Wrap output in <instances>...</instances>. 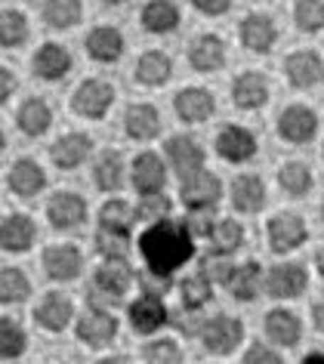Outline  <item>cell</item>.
<instances>
[{
	"label": "cell",
	"mask_w": 324,
	"mask_h": 364,
	"mask_svg": "<svg viewBox=\"0 0 324 364\" xmlns=\"http://www.w3.org/2000/svg\"><path fill=\"white\" fill-rule=\"evenodd\" d=\"M195 235L188 232L185 220H158L148 223L146 232L139 235V253L148 269L170 272L176 275L188 259L195 257Z\"/></svg>",
	"instance_id": "cell-1"
},
{
	"label": "cell",
	"mask_w": 324,
	"mask_h": 364,
	"mask_svg": "<svg viewBox=\"0 0 324 364\" xmlns=\"http://www.w3.org/2000/svg\"><path fill=\"white\" fill-rule=\"evenodd\" d=\"M201 346L210 355H232L244 343V321L238 315H229V312H216L213 318H207L204 327H201Z\"/></svg>",
	"instance_id": "cell-2"
},
{
	"label": "cell",
	"mask_w": 324,
	"mask_h": 364,
	"mask_svg": "<svg viewBox=\"0 0 324 364\" xmlns=\"http://www.w3.org/2000/svg\"><path fill=\"white\" fill-rule=\"evenodd\" d=\"M275 130H278V136H281L284 142L306 145V142H312L315 136H318L321 117H318V112H315L312 105L291 102V105L281 108V114H278V121H275Z\"/></svg>",
	"instance_id": "cell-3"
},
{
	"label": "cell",
	"mask_w": 324,
	"mask_h": 364,
	"mask_svg": "<svg viewBox=\"0 0 324 364\" xmlns=\"http://www.w3.org/2000/svg\"><path fill=\"white\" fill-rule=\"evenodd\" d=\"M266 241H269V250L284 257V253H293L296 247H303L309 241V225H306L300 213L281 210L266 223Z\"/></svg>",
	"instance_id": "cell-4"
},
{
	"label": "cell",
	"mask_w": 324,
	"mask_h": 364,
	"mask_svg": "<svg viewBox=\"0 0 324 364\" xmlns=\"http://www.w3.org/2000/svg\"><path fill=\"white\" fill-rule=\"evenodd\" d=\"M118 331H121L118 318L108 312L102 303H90V309L87 312H80L77 324H75L77 340L84 346H90V349H102V346L114 343L118 340Z\"/></svg>",
	"instance_id": "cell-5"
},
{
	"label": "cell",
	"mask_w": 324,
	"mask_h": 364,
	"mask_svg": "<svg viewBox=\"0 0 324 364\" xmlns=\"http://www.w3.org/2000/svg\"><path fill=\"white\" fill-rule=\"evenodd\" d=\"M112 105H114V87L108 84V80H99V77L80 80L75 87V93H71V112L87 117V121L105 117Z\"/></svg>",
	"instance_id": "cell-6"
},
{
	"label": "cell",
	"mask_w": 324,
	"mask_h": 364,
	"mask_svg": "<svg viewBox=\"0 0 324 364\" xmlns=\"http://www.w3.org/2000/svg\"><path fill=\"white\" fill-rule=\"evenodd\" d=\"M179 201H183L185 210H216V204L222 201V179L207 167L192 173V176L183 179Z\"/></svg>",
	"instance_id": "cell-7"
},
{
	"label": "cell",
	"mask_w": 324,
	"mask_h": 364,
	"mask_svg": "<svg viewBox=\"0 0 324 364\" xmlns=\"http://www.w3.org/2000/svg\"><path fill=\"white\" fill-rule=\"evenodd\" d=\"M164 158L170 164V170H176L179 179H185V176H192V173L204 170L207 151H204L201 139H195L192 133H176L164 142Z\"/></svg>",
	"instance_id": "cell-8"
},
{
	"label": "cell",
	"mask_w": 324,
	"mask_h": 364,
	"mask_svg": "<svg viewBox=\"0 0 324 364\" xmlns=\"http://www.w3.org/2000/svg\"><path fill=\"white\" fill-rule=\"evenodd\" d=\"M309 287V269L296 259L278 262L266 272V294L272 299H296Z\"/></svg>",
	"instance_id": "cell-9"
},
{
	"label": "cell",
	"mask_w": 324,
	"mask_h": 364,
	"mask_svg": "<svg viewBox=\"0 0 324 364\" xmlns=\"http://www.w3.org/2000/svg\"><path fill=\"white\" fill-rule=\"evenodd\" d=\"M213 149L229 164H247L259 151V142H256V133L247 130V127L226 124V127H220V133H216Z\"/></svg>",
	"instance_id": "cell-10"
},
{
	"label": "cell",
	"mask_w": 324,
	"mask_h": 364,
	"mask_svg": "<svg viewBox=\"0 0 324 364\" xmlns=\"http://www.w3.org/2000/svg\"><path fill=\"white\" fill-rule=\"evenodd\" d=\"M167 158H161L155 151H139L130 164V182L139 195H155L167 188Z\"/></svg>",
	"instance_id": "cell-11"
},
{
	"label": "cell",
	"mask_w": 324,
	"mask_h": 364,
	"mask_svg": "<svg viewBox=\"0 0 324 364\" xmlns=\"http://www.w3.org/2000/svg\"><path fill=\"white\" fill-rule=\"evenodd\" d=\"M238 41L247 53L266 56V53H272V47L278 43V25L269 13H247L238 25Z\"/></svg>",
	"instance_id": "cell-12"
},
{
	"label": "cell",
	"mask_w": 324,
	"mask_h": 364,
	"mask_svg": "<svg viewBox=\"0 0 324 364\" xmlns=\"http://www.w3.org/2000/svg\"><path fill=\"white\" fill-rule=\"evenodd\" d=\"M284 77L293 90H315L324 84V59L315 50H293L284 59Z\"/></svg>",
	"instance_id": "cell-13"
},
{
	"label": "cell",
	"mask_w": 324,
	"mask_h": 364,
	"mask_svg": "<svg viewBox=\"0 0 324 364\" xmlns=\"http://www.w3.org/2000/svg\"><path fill=\"white\" fill-rule=\"evenodd\" d=\"M127 318H130V327H133L136 333L151 336V333H158L161 327H167V321H170V309H167V303H164V296L139 294V296L130 303Z\"/></svg>",
	"instance_id": "cell-14"
},
{
	"label": "cell",
	"mask_w": 324,
	"mask_h": 364,
	"mask_svg": "<svg viewBox=\"0 0 324 364\" xmlns=\"http://www.w3.org/2000/svg\"><path fill=\"white\" fill-rule=\"evenodd\" d=\"M173 112L183 124H207L216 114V96L207 87H183L173 96Z\"/></svg>",
	"instance_id": "cell-15"
},
{
	"label": "cell",
	"mask_w": 324,
	"mask_h": 364,
	"mask_svg": "<svg viewBox=\"0 0 324 364\" xmlns=\"http://www.w3.org/2000/svg\"><path fill=\"white\" fill-rule=\"evenodd\" d=\"M226 59H229L226 41L213 31L198 34V38H192V43H188V65H192L198 75H213V71H220L226 65Z\"/></svg>",
	"instance_id": "cell-16"
},
{
	"label": "cell",
	"mask_w": 324,
	"mask_h": 364,
	"mask_svg": "<svg viewBox=\"0 0 324 364\" xmlns=\"http://www.w3.org/2000/svg\"><path fill=\"white\" fill-rule=\"evenodd\" d=\"M269 96H272V87H269V77L263 71H241L232 80V102L241 112H259V108H266Z\"/></svg>",
	"instance_id": "cell-17"
},
{
	"label": "cell",
	"mask_w": 324,
	"mask_h": 364,
	"mask_svg": "<svg viewBox=\"0 0 324 364\" xmlns=\"http://www.w3.org/2000/svg\"><path fill=\"white\" fill-rule=\"evenodd\" d=\"M84 47H87V56L99 62V65H114L127 53V41H124V34L114 25H99V28L87 34Z\"/></svg>",
	"instance_id": "cell-18"
},
{
	"label": "cell",
	"mask_w": 324,
	"mask_h": 364,
	"mask_svg": "<svg viewBox=\"0 0 324 364\" xmlns=\"http://www.w3.org/2000/svg\"><path fill=\"white\" fill-rule=\"evenodd\" d=\"M47 220L56 232H71L87 220V201L77 192H56L47 201Z\"/></svg>",
	"instance_id": "cell-19"
},
{
	"label": "cell",
	"mask_w": 324,
	"mask_h": 364,
	"mask_svg": "<svg viewBox=\"0 0 324 364\" xmlns=\"http://www.w3.org/2000/svg\"><path fill=\"white\" fill-rule=\"evenodd\" d=\"M229 198H232V207H235L238 213H259V210H266V204H269L266 179L256 176V173H241V176L232 179Z\"/></svg>",
	"instance_id": "cell-20"
},
{
	"label": "cell",
	"mask_w": 324,
	"mask_h": 364,
	"mask_svg": "<svg viewBox=\"0 0 324 364\" xmlns=\"http://www.w3.org/2000/svg\"><path fill=\"white\" fill-rule=\"evenodd\" d=\"M84 269V253L77 244H50L43 250V272L53 281H75Z\"/></svg>",
	"instance_id": "cell-21"
},
{
	"label": "cell",
	"mask_w": 324,
	"mask_h": 364,
	"mask_svg": "<svg viewBox=\"0 0 324 364\" xmlns=\"http://www.w3.org/2000/svg\"><path fill=\"white\" fill-rule=\"evenodd\" d=\"M133 284V269L127 259L121 257H112V259H102L93 275V287L99 296H108V299H118L130 290Z\"/></svg>",
	"instance_id": "cell-22"
},
{
	"label": "cell",
	"mask_w": 324,
	"mask_h": 364,
	"mask_svg": "<svg viewBox=\"0 0 324 364\" xmlns=\"http://www.w3.org/2000/svg\"><path fill=\"white\" fill-rule=\"evenodd\" d=\"M6 182H10V192L16 198L31 201V198H38L43 188H47V170H43L34 158H19V161H13Z\"/></svg>",
	"instance_id": "cell-23"
},
{
	"label": "cell",
	"mask_w": 324,
	"mask_h": 364,
	"mask_svg": "<svg viewBox=\"0 0 324 364\" xmlns=\"http://www.w3.org/2000/svg\"><path fill=\"white\" fill-rule=\"evenodd\" d=\"M34 321H38V327L47 333H62L71 321H75V303H71L65 294L40 296V303L34 306Z\"/></svg>",
	"instance_id": "cell-24"
},
{
	"label": "cell",
	"mask_w": 324,
	"mask_h": 364,
	"mask_svg": "<svg viewBox=\"0 0 324 364\" xmlns=\"http://www.w3.org/2000/svg\"><path fill=\"white\" fill-rule=\"evenodd\" d=\"M263 331L266 336L272 340L275 346H281V349H291V346H296L303 340V321L300 315L291 312V309H269V312L263 315Z\"/></svg>",
	"instance_id": "cell-25"
},
{
	"label": "cell",
	"mask_w": 324,
	"mask_h": 364,
	"mask_svg": "<svg viewBox=\"0 0 324 364\" xmlns=\"http://www.w3.org/2000/svg\"><path fill=\"white\" fill-rule=\"evenodd\" d=\"M90 151H93V136L90 133H65L59 136L56 142H53L50 149V161L56 164L59 170H77L80 164L90 158Z\"/></svg>",
	"instance_id": "cell-26"
},
{
	"label": "cell",
	"mask_w": 324,
	"mask_h": 364,
	"mask_svg": "<svg viewBox=\"0 0 324 364\" xmlns=\"http://www.w3.org/2000/svg\"><path fill=\"white\" fill-rule=\"evenodd\" d=\"M226 290L232 294V299H238V303H254L259 294H266V272L259 266L256 259H247L235 266L232 272Z\"/></svg>",
	"instance_id": "cell-27"
},
{
	"label": "cell",
	"mask_w": 324,
	"mask_h": 364,
	"mask_svg": "<svg viewBox=\"0 0 324 364\" xmlns=\"http://www.w3.org/2000/svg\"><path fill=\"white\" fill-rule=\"evenodd\" d=\"M38 241V225L28 213H10L0 223V250L6 253H25Z\"/></svg>",
	"instance_id": "cell-28"
},
{
	"label": "cell",
	"mask_w": 324,
	"mask_h": 364,
	"mask_svg": "<svg viewBox=\"0 0 324 364\" xmlns=\"http://www.w3.org/2000/svg\"><path fill=\"white\" fill-rule=\"evenodd\" d=\"M31 68L40 80L56 84V80H62L71 71V53L62 47V43L50 41V43H43V47H38V53H34V59H31Z\"/></svg>",
	"instance_id": "cell-29"
},
{
	"label": "cell",
	"mask_w": 324,
	"mask_h": 364,
	"mask_svg": "<svg viewBox=\"0 0 324 364\" xmlns=\"http://www.w3.org/2000/svg\"><path fill=\"white\" fill-rule=\"evenodd\" d=\"M139 22H142V31L148 34H173L183 22V10L173 0H148L139 13Z\"/></svg>",
	"instance_id": "cell-30"
},
{
	"label": "cell",
	"mask_w": 324,
	"mask_h": 364,
	"mask_svg": "<svg viewBox=\"0 0 324 364\" xmlns=\"http://www.w3.org/2000/svg\"><path fill=\"white\" fill-rule=\"evenodd\" d=\"M124 133L136 142H148L161 133V112L148 102H136L124 112Z\"/></svg>",
	"instance_id": "cell-31"
},
{
	"label": "cell",
	"mask_w": 324,
	"mask_h": 364,
	"mask_svg": "<svg viewBox=\"0 0 324 364\" xmlns=\"http://www.w3.org/2000/svg\"><path fill=\"white\" fill-rule=\"evenodd\" d=\"M16 127H19L25 136H31V139L43 136L53 127V108H50V102H47V99H40V96L25 99V102L19 105V112H16Z\"/></svg>",
	"instance_id": "cell-32"
},
{
	"label": "cell",
	"mask_w": 324,
	"mask_h": 364,
	"mask_svg": "<svg viewBox=\"0 0 324 364\" xmlns=\"http://www.w3.org/2000/svg\"><path fill=\"white\" fill-rule=\"evenodd\" d=\"M124 176H127V167H124L121 151H114V149L99 151V158L93 161V182L99 192H108V195L118 192L124 186Z\"/></svg>",
	"instance_id": "cell-33"
},
{
	"label": "cell",
	"mask_w": 324,
	"mask_h": 364,
	"mask_svg": "<svg viewBox=\"0 0 324 364\" xmlns=\"http://www.w3.org/2000/svg\"><path fill=\"white\" fill-rule=\"evenodd\" d=\"M173 77V59L164 50H146L136 59V80L142 87H164Z\"/></svg>",
	"instance_id": "cell-34"
},
{
	"label": "cell",
	"mask_w": 324,
	"mask_h": 364,
	"mask_svg": "<svg viewBox=\"0 0 324 364\" xmlns=\"http://www.w3.org/2000/svg\"><path fill=\"white\" fill-rule=\"evenodd\" d=\"M278 188L287 198H306L315 188V176L312 167L306 161H284L278 167Z\"/></svg>",
	"instance_id": "cell-35"
},
{
	"label": "cell",
	"mask_w": 324,
	"mask_h": 364,
	"mask_svg": "<svg viewBox=\"0 0 324 364\" xmlns=\"http://www.w3.org/2000/svg\"><path fill=\"white\" fill-rule=\"evenodd\" d=\"M244 241H247L244 225H241L238 220H220V216H216L213 229H210V235H207V244H210V250L229 253V257L235 250L244 247Z\"/></svg>",
	"instance_id": "cell-36"
},
{
	"label": "cell",
	"mask_w": 324,
	"mask_h": 364,
	"mask_svg": "<svg viewBox=\"0 0 324 364\" xmlns=\"http://www.w3.org/2000/svg\"><path fill=\"white\" fill-rule=\"evenodd\" d=\"M43 22L47 28H56V31H68L84 19V4L80 0H43Z\"/></svg>",
	"instance_id": "cell-37"
},
{
	"label": "cell",
	"mask_w": 324,
	"mask_h": 364,
	"mask_svg": "<svg viewBox=\"0 0 324 364\" xmlns=\"http://www.w3.org/2000/svg\"><path fill=\"white\" fill-rule=\"evenodd\" d=\"M213 281L207 278V272L204 269H198L192 272V275H185L183 281H179V303L188 306V309H204L207 303L213 299Z\"/></svg>",
	"instance_id": "cell-38"
},
{
	"label": "cell",
	"mask_w": 324,
	"mask_h": 364,
	"mask_svg": "<svg viewBox=\"0 0 324 364\" xmlns=\"http://www.w3.org/2000/svg\"><path fill=\"white\" fill-rule=\"evenodd\" d=\"M31 296V281L19 266H0V306H19Z\"/></svg>",
	"instance_id": "cell-39"
},
{
	"label": "cell",
	"mask_w": 324,
	"mask_h": 364,
	"mask_svg": "<svg viewBox=\"0 0 324 364\" xmlns=\"http://www.w3.org/2000/svg\"><path fill=\"white\" fill-rule=\"evenodd\" d=\"M28 349V333L16 318H0V361H16Z\"/></svg>",
	"instance_id": "cell-40"
},
{
	"label": "cell",
	"mask_w": 324,
	"mask_h": 364,
	"mask_svg": "<svg viewBox=\"0 0 324 364\" xmlns=\"http://www.w3.org/2000/svg\"><path fill=\"white\" fill-rule=\"evenodd\" d=\"M28 16L22 10H0V47L16 50L28 41Z\"/></svg>",
	"instance_id": "cell-41"
},
{
	"label": "cell",
	"mask_w": 324,
	"mask_h": 364,
	"mask_svg": "<svg viewBox=\"0 0 324 364\" xmlns=\"http://www.w3.org/2000/svg\"><path fill=\"white\" fill-rule=\"evenodd\" d=\"M136 223V207H130L121 198H112L99 207V225L102 229H118V232H130Z\"/></svg>",
	"instance_id": "cell-42"
},
{
	"label": "cell",
	"mask_w": 324,
	"mask_h": 364,
	"mask_svg": "<svg viewBox=\"0 0 324 364\" xmlns=\"http://www.w3.org/2000/svg\"><path fill=\"white\" fill-rule=\"evenodd\" d=\"M293 25H296V31H303V34L324 31V0H296Z\"/></svg>",
	"instance_id": "cell-43"
},
{
	"label": "cell",
	"mask_w": 324,
	"mask_h": 364,
	"mask_svg": "<svg viewBox=\"0 0 324 364\" xmlns=\"http://www.w3.org/2000/svg\"><path fill=\"white\" fill-rule=\"evenodd\" d=\"M93 244H96V253H99L102 259H112V257L127 259V253H130V232L102 229V225H99Z\"/></svg>",
	"instance_id": "cell-44"
},
{
	"label": "cell",
	"mask_w": 324,
	"mask_h": 364,
	"mask_svg": "<svg viewBox=\"0 0 324 364\" xmlns=\"http://www.w3.org/2000/svg\"><path fill=\"white\" fill-rule=\"evenodd\" d=\"M170 210H173V201L164 195V192H155V195H142L139 204H136V223H158V220H167Z\"/></svg>",
	"instance_id": "cell-45"
},
{
	"label": "cell",
	"mask_w": 324,
	"mask_h": 364,
	"mask_svg": "<svg viewBox=\"0 0 324 364\" xmlns=\"http://www.w3.org/2000/svg\"><path fill=\"white\" fill-rule=\"evenodd\" d=\"M201 269L207 272V278H210L216 287H226L229 278H232V272H235V262H232L229 253L210 250V253H207V257L201 259Z\"/></svg>",
	"instance_id": "cell-46"
},
{
	"label": "cell",
	"mask_w": 324,
	"mask_h": 364,
	"mask_svg": "<svg viewBox=\"0 0 324 364\" xmlns=\"http://www.w3.org/2000/svg\"><path fill=\"white\" fill-rule=\"evenodd\" d=\"M142 358L155 361V364H176V361H183V349H179L176 340H170V336H161V340L146 343V349H142Z\"/></svg>",
	"instance_id": "cell-47"
},
{
	"label": "cell",
	"mask_w": 324,
	"mask_h": 364,
	"mask_svg": "<svg viewBox=\"0 0 324 364\" xmlns=\"http://www.w3.org/2000/svg\"><path fill=\"white\" fill-rule=\"evenodd\" d=\"M139 294H151V296H167L176 287V281L170 272H158V269H142L139 272Z\"/></svg>",
	"instance_id": "cell-48"
},
{
	"label": "cell",
	"mask_w": 324,
	"mask_h": 364,
	"mask_svg": "<svg viewBox=\"0 0 324 364\" xmlns=\"http://www.w3.org/2000/svg\"><path fill=\"white\" fill-rule=\"evenodd\" d=\"M284 355H281V346H275L272 340L269 343H259L254 340L247 346V352L241 355V361H247V364H278Z\"/></svg>",
	"instance_id": "cell-49"
},
{
	"label": "cell",
	"mask_w": 324,
	"mask_h": 364,
	"mask_svg": "<svg viewBox=\"0 0 324 364\" xmlns=\"http://www.w3.org/2000/svg\"><path fill=\"white\" fill-rule=\"evenodd\" d=\"M235 0H192V6L201 16H226Z\"/></svg>",
	"instance_id": "cell-50"
},
{
	"label": "cell",
	"mask_w": 324,
	"mask_h": 364,
	"mask_svg": "<svg viewBox=\"0 0 324 364\" xmlns=\"http://www.w3.org/2000/svg\"><path fill=\"white\" fill-rule=\"evenodd\" d=\"M19 90V80H16V75L10 68L0 65V105H6L13 99V93Z\"/></svg>",
	"instance_id": "cell-51"
},
{
	"label": "cell",
	"mask_w": 324,
	"mask_h": 364,
	"mask_svg": "<svg viewBox=\"0 0 324 364\" xmlns=\"http://www.w3.org/2000/svg\"><path fill=\"white\" fill-rule=\"evenodd\" d=\"M309 315H312V327H315V331L324 333V296H321V299H315Z\"/></svg>",
	"instance_id": "cell-52"
},
{
	"label": "cell",
	"mask_w": 324,
	"mask_h": 364,
	"mask_svg": "<svg viewBox=\"0 0 324 364\" xmlns=\"http://www.w3.org/2000/svg\"><path fill=\"white\" fill-rule=\"evenodd\" d=\"M315 269H318V275L324 278V247H321L318 253H315Z\"/></svg>",
	"instance_id": "cell-53"
},
{
	"label": "cell",
	"mask_w": 324,
	"mask_h": 364,
	"mask_svg": "<svg viewBox=\"0 0 324 364\" xmlns=\"http://www.w3.org/2000/svg\"><path fill=\"white\" fill-rule=\"evenodd\" d=\"M303 361H324V352H306Z\"/></svg>",
	"instance_id": "cell-54"
},
{
	"label": "cell",
	"mask_w": 324,
	"mask_h": 364,
	"mask_svg": "<svg viewBox=\"0 0 324 364\" xmlns=\"http://www.w3.org/2000/svg\"><path fill=\"white\" fill-rule=\"evenodd\" d=\"M6 149V136H4V130H0V151Z\"/></svg>",
	"instance_id": "cell-55"
},
{
	"label": "cell",
	"mask_w": 324,
	"mask_h": 364,
	"mask_svg": "<svg viewBox=\"0 0 324 364\" xmlns=\"http://www.w3.org/2000/svg\"><path fill=\"white\" fill-rule=\"evenodd\" d=\"M105 4H112V6H118V4H127V0H105Z\"/></svg>",
	"instance_id": "cell-56"
},
{
	"label": "cell",
	"mask_w": 324,
	"mask_h": 364,
	"mask_svg": "<svg viewBox=\"0 0 324 364\" xmlns=\"http://www.w3.org/2000/svg\"><path fill=\"white\" fill-rule=\"evenodd\" d=\"M318 210H321V223H324V201H321V207H318Z\"/></svg>",
	"instance_id": "cell-57"
},
{
	"label": "cell",
	"mask_w": 324,
	"mask_h": 364,
	"mask_svg": "<svg viewBox=\"0 0 324 364\" xmlns=\"http://www.w3.org/2000/svg\"><path fill=\"white\" fill-rule=\"evenodd\" d=\"M321 161H324V149H321Z\"/></svg>",
	"instance_id": "cell-58"
}]
</instances>
